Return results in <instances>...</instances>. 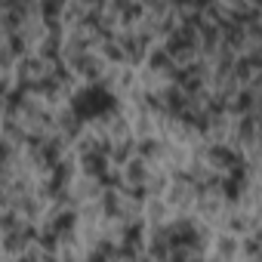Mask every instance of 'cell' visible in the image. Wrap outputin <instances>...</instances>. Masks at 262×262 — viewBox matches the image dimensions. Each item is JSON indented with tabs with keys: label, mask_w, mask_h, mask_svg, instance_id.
Returning <instances> with one entry per match:
<instances>
[{
	"label": "cell",
	"mask_w": 262,
	"mask_h": 262,
	"mask_svg": "<svg viewBox=\"0 0 262 262\" xmlns=\"http://www.w3.org/2000/svg\"><path fill=\"white\" fill-rule=\"evenodd\" d=\"M111 158H114L117 164H129V161H133V142H120V145H114V148H111Z\"/></svg>",
	"instance_id": "obj_14"
},
{
	"label": "cell",
	"mask_w": 262,
	"mask_h": 262,
	"mask_svg": "<svg viewBox=\"0 0 262 262\" xmlns=\"http://www.w3.org/2000/svg\"><path fill=\"white\" fill-rule=\"evenodd\" d=\"M19 262H40V259H37V256H22Z\"/></svg>",
	"instance_id": "obj_30"
},
{
	"label": "cell",
	"mask_w": 262,
	"mask_h": 262,
	"mask_svg": "<svg viewBox=\"0 0 262 262\" xmlns=\"http://www.w3.org/2000/svg\"><path fill=\"white\" fill-rule=\"evenodd\" d=\"M151 256H155V259H170V247H167V241H164L161 234H158L155 244H151Z\"/></svg>",
	"instance_id": "obj_20"
},
{
	"label": "cell",
	"mask_w": 262,
	"mask_h": 262,
	"mask_svg": "<svg viewBox=\"0 0 262 262\" xmlns=\"http://www.w3.org/2000/svg\"><path fill=\"white\" fill-rule=\"evenodd\" d=\"M170 262H204L198 253H170Z\"/></svg>",
	"instance_id": "obj_23"
},
{
	"label": "cell",
	"mask_w": 262,
	"mask_h": 262,
	"mask_svg": "<svg viewBox=\"0 0 262 262\" xmlns=\"http://www.w3.org/2000/svg\"><path fill=\"white\" fill-rule=\"evenodd\" d=\"M10 50H13L16 56H22V53H25V37H22V34H13V37H10Z\"/></svg>",
	"instance_id": "obj_24"
},
{
	"label": "cell",
	"mask_w": 262,
	"mask_h": 262,
	"mask_svg": "<svg viewBox=\"0 0 262 262\" xmlns=\"http://www.w3.org/2000/svg\"><path fill=\"white\" fill-rule=\"evenodd\" d=\"M228 108L231 111H237V114H250L253 108H256V90L250 86V90H241L237 93V99L234 102H228Z\"/></svg>",
	"instance_id": "obj_6"
},
{
	"label": "cell",
	"mask_w": 262,
	"mask_h": 262,
	"mask_svg": "<svg viewBox=\"0 0 262 262\" xmlns=\"http://www.w3.org/2000/svg\"><path fill=\"white\" fill-rule=\"evenodd\" d=\"M105 56H108V59H126L117 40H108V43H105Z\"/></svg>",
	"instance_id": "obj_22"
},
{
	"label": "cell",
	"mask_w": 262,
	"mask_h": 262,
	"mask_svg": "<svg viewBox=\"0 0 262 262\" xmlns=\"http://www.w3.org/2000/svg\"><path fill=\"white\" fill-rule=\"evenodd\" d=\"M210 161H213L216 167H225V170L244 164L241 151H234V148H228V145H213V148H210Z\"/></svg>",
	"instance_id": "obj_4"
},
{
	"label": "cell",
	"mask_w": 262,
	"mask_h": 262,
	"mask_svg": "<svg viewBox=\"0 0 262 262\" xmlns=\"http://www.w3.org/2000/svg\"><path fill=\"white\" fill-rule=\"evenodd\" d=\"M244 250H247V253H250V256H256V253H259V241H256V237H250V241H247V247H244Z\"/></svg>",
	"instance_id": "obj_27"
},
{
	"label": "cell",
	"mask_w": 262,
	"mask_h": 262,
	"mask_svg": "<svg viewBox=\"0 0 262 262\" xmlns=\"http://www.w3.org/2000/svg\"><path fill=\"white\" fill-rule=\"evenodd\" d=\"M28 241H37V228L34 225H28V222H19L13 231H7V250L10 253H19V250H25V244Z\"/></svg>",
	"instance_id": "obj_3"
},
{
	"label": "cell",
	"mask_w": 262,
	"mask_h": 262,
	"mask_svg": "<svg viewBox=\"0 0 262 262\" xmlns=\"http://www.w3.org/2000/svg\"><path fill=\"white\" fill-rule=\"evenodd\" d=\"M126 179H129V182H136V185H142V182H145V164L133 158V161L126 164Z\"/></svg>",
	"instance_id": "obj_12"
},
{
	"label": "cell",
	"mask_w": 262,
	"mask_h": 262,
	"mask_svg": "<svg viewBox=\"0 0 262 262\" xmlns=\"http://www.w3.org/2000/svg\"><path fill=\"white\" fill-rule=\"evenodd\" d=\"M139 241H142V222H126L123 225V244L139 247Z\"/></svg>",
	"instance_id": "obj_10"
},
{
	"label": "cell",
	"mask_w": 262,
	"mask_h": 262,
	"mask_svg": "<svg viewBox=\"0 0 262 262\" xmlns=\"http://www.w3.org/2000/svg\"><path fill=\"white\" fill-rule=\"evenodd\" d=\"M74 222H77V213H74V210H62V213H56V219H53L50 228L62 237V234H68V231L74 228Z\"/></svg>",
	"instance_id": "obj_8"
},
{
	"label": "cell",
	"mask_w": 262,
	"mask_h": 262,
	"mask_svg": "<svg viewBox=\"0 0 262 262\" xmlns=\"http://www.w3.org/2000/svg\"><path fill=\"white\" fill-rule=\"evenodd\" d=\"M59 155H62L59 142H56V139H50V142H43V145H40V151H37V161H43L47 167H56V164H59Z\"/></svg>",
	"instance_id": "obj_9"
},
{
	"label": "cell",
	"mask_w": 262,
	"mask_h": 262,
	"mask_svg": "<svg viewBox=\"0 0 262 262\" xmlns=\"http://www.w3.org/2000/svg\"><path fill=\"white\" fill-rule=\"evenodd\" d=\"M7 158H10V142H0V167L7 164Z\"/></svg>",
	"instance_id": "obj_26"
},
{
	"label": "cell",
	"mask_w": 262,
	"mask_h": 262,
	"mask_svg": "<svg viewBox=\"0 0 262 262\" xmlns=\"http://www.w3.org/2000/svg\"><path fill=\"white\" fill-rule=\"evenodd\" d=\"M158 148H161V145H158V139H139V142L133 145V151L139 155V161H142V158H155V155H158Z\"/></svg>",
	"instance_id": "obj_13"
},
{
	"label": "cell",
	"mask_w": 262,
	"mask_h": 262,
	"mask_svg": "<svg viewBox=\"0 0 262 262\" xmlns=\"http://www.w3.org/2000/svg\"><path fill=\"white\" fill-rule=\"evenodd\" d=\"M59 10H62V7H59V4H43V13H47V16H56V13H59Z\"/></svg>",
	"instance_id": "obj_28"
},
{
	"label": "cell",
	"mask_w": 262,
	"mask_h": 262,
	"mask_svg": "<svg viewBox=\"0 0 262 262\" xmlns=\"http://www.w3.org/2000/svg\"><path fill=\"white\" fill-rule=\"evenodd\" d=\"M68 176H71V167H68V164H56V167H53V179H50L47 191H50V194H62V188L68 185Z\"/></svg>",
	"instance_id": "obj_7"
},
{
	"label": "cell",
	"mask_w": 262,
	"mask_h": 262,
	"mask_svg": "<svg viewBox=\"0 0 262 262\" xmlns=\"http://www.w3.org/2000/svg\"><path fill=\"white\" fill-rule=\"evenodd\" d=\"M99 185H102V188H108V191H117V188L123 185V176L108 170V173H102V176H99Z\"/></svg>",
	"instance_id": "obj_19"
},
{
	"label": "cell",
	"mask_w": 262,
	"mask_h": 262,
	"mask_svg": "<svg viewBox=\"0 0 262 262\" xmlns=\"http://www.w3.org/2000/svg\"><path fill=\"white\" fill-rule=\"evenodd\" d=\"M40 56H43L47 62H59V34H50V40L43 43Z\"/></svg>",
	"instance_id": "obj_17"
},
{
	"label": "cell",
	"mask_w": 262,
	"mask_h": 262,
	"mask_svg": "<svg viewBox=\"0 0 262 262\" xmlns=\"http://www.w3.org/2000/svg\"><path fill=\"white\" fill-rule=\"evenodd\" d=\"M161 237L167 241L170 253H198L201 250V231L191 219H179L170 228L161 231Z\"/></svg>",
	"instance_id": "obj_1"
},
{
	"label": "cell",
	"mask_w": 262,
	"mask_h": 262,
	"mask_svg": "<svg viewBox=\"0 0 262 262\" xmlns=\"http://www.w3.org/2000/svg\"><path fill=\"white\" fill-rule=\"evenodd\" d=\"M105 213H108V216H117V213H120V201H117L114 191L105 194Z\"/></svg>",
	"instance_id": "obj_21"
},
{
	"label": "cell",
	"mask_w": 262,
	"mask_h": 262,
	"mask_svg": "<svg viewBox=\"0 0 262 262\" xmlns=\"http://www.w3.org/2000/svg\"><path fill=\"white\" fill-rule=\"evenodd\" d=\"M129 198H133V201H139V204H142V201L148 198V188H145V185H133V188H129Z\"/></svg>",
	"instance_id": "obj_25"
},
{
	"label": "cell",
	"mask_w": 262,
	"mask_h": 262,
	"mask_svg": "<svg viewBox=\"0 0 262 262\" xmlns=\"http://www.w3.org/2000/svg\"><path fill=\"white\" fill-rule=\"evenodd\" d=\"M4 201H7V194H4V188H0V204H4Z\"/></svg>",
	"instance_id": "obj_31"
},
{
	"label": "cell",
	"mask_w": 262,
	"mask_h": 262,
	"mask_svg": "<svg viewBox=\"0 0 262 262\" xmlns=\"http://www.w3.org/2000/svg\"><path fill=\"white\" fill-rule=\"evenodd\" d=\"M237 133H241V139H247V142L256 136V117H253V114H244V120L237 123Z\"/></svg>",
	"instance_id": "obj_16"
},
{
	"label": "cell",
	"mask_w": 262,
	"mask_h": 262,
	"mask_svg": "<svg viewBox=\"0 0 262 262\" xmlns=\"http://www.w3.org/2000/svg\"><path fill=\"white\" fill-rule=\"evenodd\" d=\"M37 244H40V247H43L47 253H53V250H56V244H59V234H56V231H53V228L47 225L43 231H37Z\"/></svg>",
	"instance_id": "obj_15"
},
{
	"label": "cell",
	"mask_w": 262,
	"mask_h": 262,
	"mask_svg": "<svg viewBox=\"0 0 262 262\" xmlns=\"http://www.w3.org/2000/svg\"><path fill=\"white\" fill-rule=\"evenodd\" d=\"M164 108H167L170 114H176V117H179L185 108H191V99H188L179 86H170V90H167V96H164Z\"/></svg>",
	"instance_id": "obj_5"
},
{
	"label": "cell",
	"mask_w": 262,
	"mask_h": 262,
	"mask_svg": "<svg viewBox=\"0 0 262 262\" xmlns=\"http://www.w3.org/2000/svg\"><path fill=\"white\" fill-rule=\"evenodd\" d=\"M4 105H7L10 111H19V108H25V93H22V90H7V96H4Z\"/></svg>",
	"instance_id": "obj_18"
},
{
	"label": "cell",
	"mask_w": 262,
	"mask_h": 262,
	"mask_svg": "<svg viewBox=\"0 0 262 262\" xmlns=\"http://www.w3.org/2000/svg\"><path fill=\"white\" fill-rule=\"evenodd\" d=\"M148 62H151V68H155V71H167V68H173V59L167 56V50H164V47H161V50H151Z\"/></svg>",
	"instance_id": "obj_11"
},
{
	"label": "cell",
	"mask_w": 262,
	"mask_h": 262,
	"mask_svg": "<svg viewBox=\"0 0 262 262\" xmlns=\"http://www.w3.org/2000/svg\"><path fill=\"white\" fill-rule=\"evenodd\" d=\"M234 250V241H222V253H231Z\"/></svg>",
	"instance_id": "obj_29"
},
{
	"label": "cell",
	"mask_w": 262,
	"mask_h": 262,
	"mask_svg": "<svg viewBox=\"0 0 262 262\" xmlns=\"http://www.w3.org/2000/svg\"><path fill=\"white\" fill-rule=\"evenodd\" d=\"M114 108V99L111 93H105L102 86H86L83 93L74 96V117L77 120H90V117H99L105 111Z\"/></svg>",
	"instance_id": "obj_2"
}]
</instances>
